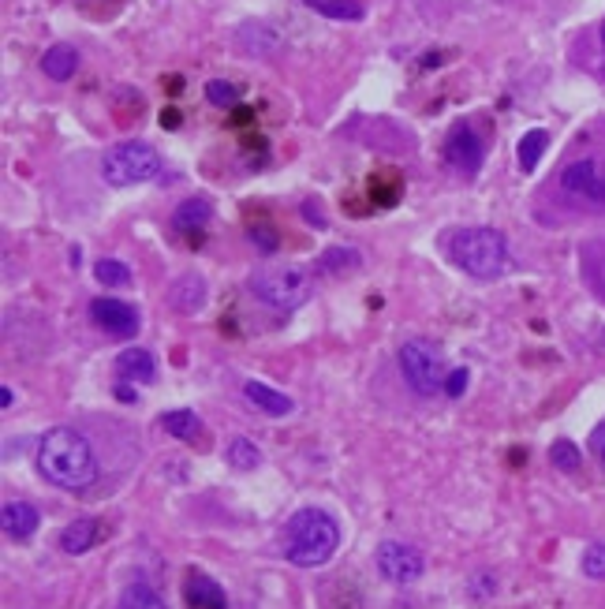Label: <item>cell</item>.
I'll return each mask as SVG.
<instances>
[{
    "label": "cell",
    "instance_id": "14",
    "mask_svg": "<svg viewBox=\"0 0 605 609\" xmlns=\"http://www.w3.org/2000/svg\"><path fill=\"white\" fill-rule=\"evenodd\" d=\"M75 68H79V49L68 42H57L45 49L42 57V71L53 79V83H68L71 75H75Z\"/></svg>",
    "mask_w": 605,
    "mask_h": 609
},
{
    "label": "cell",
    "instance_id": "8",
    "mask_svg": "<svg viewBox=\"0 0 605 609\" xmlns=\"http://www.w3.org/2000/svg\"><path fill=\"white\" fill-rule=\"evenodd\" d=\"M445 157H449L452 169H460L464 176H475L486 161V146H482L479 131L471 124H456V128L445 135Z\"/></svg>",
    "mask_w": 605,
    "mask_h": 609
},
{
    "label": "cell",
    "instance_id": "7",
    "mask_svg": "<svg viewBox=\"0 0 605 609\" xmlns=\"http://www.w3.org/2000/svg\"><path fill=\"white\" fill-rule=\"evenodd\" d=\"M374 561H378L381 576L389 583H396V587H408V583H415L423 576V557H419V550L408 546V542L385 539L378 546V553H374Z\"/></svg>",
    "mask_w": 605,
    "mask_h": 609
},
{
    "label": "cell",
    "instance_id": "34",
    "mask_svg": "<svg viewBox=\"0 0 605 609\" xmlns=\"http://www.w3.org/2000/svg\"><path fill=\"white\" fill-rule=\"evenodd\" d=\"M12 404H15V389L4 385V389H0V408H12Z\"/></svg>",
    "mask_w": 605,
    "mask_h": 609
},
{
    "label": "cell",
    "instance_id": "13",
    "mask_svg": "<svg viewBox=\"0 0 605 609\" xmlns=\"http://www.w3.org/2000/svg\"><path fill=\"white\" fill-rule=\"evenodd\" d=\"M116 370L124 382H135V385H150L157 378V359L146 348H124L116 355Z\"/></svg>",
    "mask_w": 605,
    "mask_h": 609
},
{
    "label": "cell",
    "instance_id": "32",
    "mask_svg": "<svg viewBox=\"0 0 605 609\" xmlns=\"http://www.w3.org/2000/svg\"><path fill=\"white\" fill-rule=\"evenodd\" d=\"M591 453L598 456V464L605 468V423H602V426H594V434H591Z\"/></svg>",
    "mask_w": 605,
    "mask_h": 609
},
{
    "label": "cell",
    "instance_id": "31",
    "mask_svg": "<svg viewBox=\"0 0 605 609\" xmlns=\"http://www.w3.org/2000/svg\"><path fill=\"white\" fill-rule=\"evenodd\" d=\"M329 266H359V255L355 251H329L322 258V270H329Z\"/></svg>",
    "mask_w": 605,
    "mask_h": 609
},
{
    "label": "cell",
    "instance_id": "3",
    "mask_svg": "<svg viewBox=\"0 0 605 609\" xmlns=\"http://www.w3.org/2000/svg\"><path fill=\"white\" fill-rule=\"evenodd\" d=\"M452 262L475 277V281H497L508 270V240L497 228H460L449 240Z\"/></svg>",
    "mask_w": 605,
    "mask_h": 609
},
{
    "label": "cell",
    "instance_id": "9",
    "mask_svg": "<svg viewBox=\"0 0 605 609\" xmlns=\"http://www.w3.org/2000/svg\"><path fill=\"white\" fill-rule=\"evenodd\" d=\"M90 318H94V326L105 329L109 337H135L139 333V311L131 307V303H124V299H109L101 296L90 303Z\"/></svg>",
    "mask_w": 605,
    "mask_h": 609
},
{
    "label": "cell",
    "instance_id": "25",
    "mask_svg": "<svg viewBox=\"0 0 605 609\" xmlns=\"http://www.w3.org/2000/svg\"><path fill=\"white\" fill-rule=\"evenodd\" d=\"M206 101L217 105V109H236V105H240V90H236V83L210 79V83H206Z\"/></svg>",
    "mask_w": 605,
    "mask_h": 609
},
{
    "label": "cell",
    "instance_id": "1",
    "mask_svg": "<svg viewBox=\"0 0 605 609\" xmlns=\"http://www.w3.org/2000/svg\"><path fill=\"white\" fill-rule=\"evenodd\" d=\"M38 471L45 482H53L60 490L83 494L98 482V456L86 434H79L75 426H53L38 441Z\"/></svg>",
    "mask_w": 605,
    "mask_h": 609
},
{
    "label": "cell",
    "instance_id": "5",
    "mask_svg": "<svg viewBox=\"0 0 605 609\" xmlns=\"http://www.w3.org/2000/svg\"><path fill=\"white\" fill-rule=\"evenodd\" d=\"M404 382L419 393V397H434L437 389H445V367H441V352L430 348L426 340H404L396 352Z\"/></svg>",
    "mask_w": 605,
    "mask_h": 609
},
{
    "label": "cell",
    "instance_id": "10",
    "mask_svg": "<svg viewBox=\"0 0 605 609\" xmlns=\"http://www.w3.org/2000/svg\"><path fill=\"white\" fill-rule=\"evenodd\" d=\"M561 184H564V191H568V195H576V199L605 202V180L598 176V161H591V157L572 161V165L564 169Z\"/></svg>",
    "mask_w": 605,
    "mask_h": 609
},
{
    "label": "cell",
    "instance_id": "16",
    "mask_svg": "<svg viewBox=\"0 0 605 609\" xmlns=\"http://www.w3.org/2000/svg\"><path fill=\"white\" fill-rule=\"evenodd\" d=\"M210 217H213L210 199L195 195V199H183L180 206H176V213H172V228H176V232H202V228L210 225Z\"/></svg>",
    "mask_w": 605,
    "mask_h": 609
},
{
    "label": "cell",
    "instance_id": "30",
    "mask_svg": "<svg viewBox=\"0 0 605 609\" xmlns=\"http://www.w3.org/2000/svg\"><path fill=\"white\" fill-rule=\"evenodd\" d=\"M464 389H467V367H452L449 378H445V393H449V397H464Z\"/></svg>",
    "mask_w": 605,
    "mask_h": 609
},
{
    "label": "cell",
    "instance_id": "19",
    "mask_svg": "<svg viewBox=\"0 0 605 609\" xmlns=\"http://www.w3.org/2000/svg\"><path fill=\"white\" fill-rule=\"evenodd\" d=\"M161 426H165V434L180 441H195L202 434V419H198L191 408H176V411H165L161 415Z\"/></svg>",
    "mask_w": 605,
    "mask_h": 609
},
{
    "label": "cell",
    "instance_id": "24",
    "mask_svg": "<svg viewBox=\"0 0 605 609\" xmlns=\"http://www.w3.org/2000/svg\"><path fill=\"white\" fill-rule=\"evenodd\" d=\"M258 460H262V453H258V445L247 438H236L232 445H228V464L236 471H251L258 468Z\"/></svg>",
    "mask_w": 605,
    "mask_h": 609
},
{
    "label": "cell",
    "instance_id": "6",
    "mask_svg": "<svg viewBox=\"0 0 605 609\" xmlns=\"http://www.w3.org/2000/svg\"><path fill=\"white\" fill-rule=\"evenodd\" d=\"M251 292L266 307H277V311H292L303 299L310 296V281L299 266H288V270H266L251 277Z\"/></svg>",
    "mask_w": 605,
    "mask_h": 609
},
{
    "label": "cell",
    "instance_id": "17",
    "mask_svg": "<svg viewBox=\"0 0 605 609\" xmlns=\"http://www.w3.org/2000/svg\"><path fill=\"white\" fill-rule=\"evenodd\" d=\"M101 535V524L98 520H90V516H79V520H71L64 531H60V550L64 553H86Z\"/></svg>",
    "mask_w": 605,
    "mask_h": 609
},
{
    "label": "cell",
    "instance_id": "11",
    "mask_svg": "<svg viewBox=\"0 0 605 609\" xmlns=\"http://www.w3.org/2000/svg\"><path fill=\"white\" fill-rule=\"evenodd\" d=\"M183 598L191 609H228V598H225V587L206 576V572H191L187 583H183Z\"/></svg>",
    "mask_w": 605,
    "mask_h": 609
},
{
    "label": "cell",
    "instance_id": "36",
    "mask_svg": "<svg viewBox=\"0 0 605 609\" xmlns=\"http://www.w3.org/2000/svg\"><path fill=\"white\" fill-rule=\"evenodd\" d=\"M602 42H605V19H602Z\"/></svg>",
    "mask_w": 605,
    "mask_h": 609
},
{
    "label": "cell",
    "instance_id": "26",
    "mask_svg": "<svg viewBox=\"0 0 605 609\" xmlns=\"http://www.w3.org/2000/svg\"><path fill=\"white\" fill-rule=\"evenodd\" d=\"M240 34H243V49H251V53H273V49H277V34L258 27V23H254V27L247 23Z\"/></svg>",
    "mask_w": 605,
    "mask_h": 609
},
{
    "label": "cell",
    "instance_id": "18",
    "mask_svg": "<svg viewBox=\"0 0 605 609\" xmlns=\"http://www.w3.org/2000/svg\"><path fill=\"white\" fill-rule=\"evenodd\" d=\"M169 299H172V307H180L183 314L202 311V303H206V284L198 281L195 273H183L180 281L169 288Z\"/></svg>",
    "mask_w": 605,
    "mask_h": 609
},
{
    "label": "cell",
    "instance_id": "21",
    "mask_svg": "<svg viewBox=\"0 0 605 609\" xmlns=\"http://www.w3.org/2000/svg\"><path fill=\"white\" fill-rule=\"evenodd\" d=\"M116 609H165V598L157 595L150 583L139 580V583H127Z\"/></svg>",
    "mask_w": 605,
    "mask_h": 609
},
{
    "label": "cell",
    "instance_id": "28",
    "mask_svg": "<svg viewBox=\"0 0 605 609\" xmlns=\"http://www.w3.org/2000/svg\"><path fill=\"white\" fill-rule=\"evenodd\" d=\"M247 240H251L262 255H273V251L281 247V236H277L269 225H251V228H247Z\"/></svg>",
    "mask_w": 605,
    "mask_h": 609
},
{
    "label": "cell",
    "instance_id": "27",
    "mask_svg": "<svg viewBox=\"0 0 605 609\" xmlns=\"http://www.w3.org/2000/svg\"><path fill=\"white\" fill-rule=\"evenodd\" d=\"M549 460H553V468H561V471H579V464H583L579 449L568 438H561V441H553V445H549Z\"/></svg>",
    "mask_w": 605,
    "mask_h": 609
},
{
    "label": "cell",
    "instance_id": "12",
    "mask_svg": "<svg viewBox=\"0 0 605 609\" xmlns=\"http://www.w3.org/2000/svg\"><path fill=\"white\" fill-rule=\"evenodd\" d=\"M4 535L15 542H27L34 531H38V524H42V512L34 509L30 501H8L4 505Z\"/></svg>",
    "mask_w": 605,
    "mask_h": 609
},
{
    "label": "cell",
    "instance_id": "35",
    "mask_svg": "<svg viewBox=\"0 0 605 609\" xmlns=\"http://www.w3.org/2000/svg\"><path fill=\"white\" fill-rule=\"evenodd\" d=\"M307 4H310V8H314V4H322V0H307Z\"/></svg>",
    "mask_w": 605,
    "mask_h": 609
},
{
    "label": "cell",
    "instance_id": "2",
    "mask_svg": "<svg viewBox=\"0 0 605 609\" xmlns=\"http://www.w3.org/2000/svg\"><path fill=\"white\" fill-rule=\"evenodd\" d=\"M340 546V527L333 516L318 509H303L288 520V542L284 553L299 568H322Z\"/></svg>",
    "mask_w": 605,
    "mask_h": 609
},
{
    "label": "cell",
    "instance_id": "29",
    "mask_svg": "<svg viewBox=\"0 0 605 609\" xmlns=\"http://www.w3.org/2000/svg\"><path fill=\"white\" fill-rule=\"evenodd\" d=\"M583 576H591V580H605V542H594V546H587V553H583Z\"/></svg>",
    "mask_w": 605,
    "mask_h": 609
},
{
    "label": "cell",
    "instance_id": "23",
    "mask_svg": "<svg viewBox=\"0 0 605 609\" xmlns=\"http://www.w3.org/2000/svg\"><path fill=\"white\" fill-rule=\"evenodd\" d=\"M314 12L325 15V19H348V23H359L366 15V8L359 0H322V4H314Z\"/></svg>",
    "mask_w": 605,
    "mask_h": 609
},
{
    "label": "cell",
    "instance_id": "4",
    "mask_svg": "<svg viewBox=\"0 0 605 609\" xmlns=\"http://www.w3.org/2000/svg\"><path fill=\"white\" fill-rule=\"evenodd\" d=\"M157 172H161V154L142 139L116 142L113 150L101 157V176L109 187L150 184V180H157Z\"/></svg>",
    "mask_w": 605,
    "mask_h": 609
},
{
    "label": "cell",
    "instance_id": "15",
    "mask_svg": "<svg viewBox=\"0 0 605 609\" xmlns=\"http://www.w3.org/2000/svg\"><path fill=\"white\" fill-rule=\"evenodd\" d=\"M243 397L251 400L258 411L273 415V419H281V415L292 411V397H284L281 389H273V385H266V382H247L243 385Z\"/></svg>",
    "mask_w": 605,
    "mask_h": 609
},
{
    "label": "cell",
    "instance_id": "22",
    "mask_svg": "<svg viewBox=\"0 0 605 609\" xmlns=\"http://www.w3.org/2000/svg\"><path fill=\"white\" fill-rule=\"evenodd\" d=\"M94 277H98L105 288H131V270H127L120 258H101L94 266Z\"/></svg>",
    "mask_w": 605,
    "mask_h": 609
},
{
    "label": "cell",
    "instance_id": "20",
    "mask_svg": "<svg viewBox=\"0 0 605 609\" xmlns=\"http://www.w3.org/2000/svg\"><path fill=\"white\" fill-rule=\"evenodd\" d=\"M546 146H549V131H542V128L527 131V135L520 139V146H516L520 169L523 172H535V165L542 161V154H546Z\"/></svg>",
    "mask_w": 605,
    "mask_h": 609
},
{
    "label": "cell",
    "instance_id": "33",
    "mask_svg": "<svg viewBox=\"0 0 605 609\" xmlns=\"http://www.w3.org/2000/svg\"><path fill=\"white\" fill-rule=\"evenodd\" d=\"M116 400H120V404H135V400H139L135 382H124V378H120V385H116Z\"/></svg>",
    "mask_w": 605,
    "mask_h": 609
}]
</instances>
